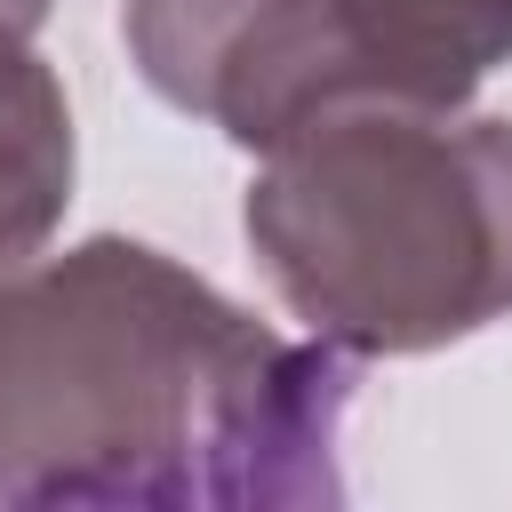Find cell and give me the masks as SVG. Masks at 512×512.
<instances>
[{
    "label": "cell",
    "mask_w": 512,
    "mask_h": 512,
    "mask_svg": "<svg viewBox=\"0 0 512 512\" xmlns=\"http://www.w3.org/2000/svg\"><path fill=\"white\" fill-rule=\"evenodd\" d=\"M360 352L280 336L176 256L96 232L0 280V496L128 512L336 504Z\"/></svg>",
    "instance_id": "cell-1"
},
{
    "label": "cell",
    "mask_w": 512,
    "mask_h": 512,
    "mask_svg": "<svg viewBox=\"0 0 512 512\" xmlns=\"http://www.w3.org/2000/svg\"><path fill=\"white\" fill-rule=\"evenodd\" d=\"M248 248L344 352H432L512 312V120L336 96L264 144Z\"/></svg>",
    "instance_id": "cell-2"
},
{
    "label": "cell",
    "mask_w": 512,
    "mask_h": 512,
    "mask_svg": "<svg viewBox=\"0 0 512 512\" xmlns=\"http://www.w3.org/2000/svg\"><path fill=\"white\" fill-rule=\"evenodd\" d=\"M120 32L152 96L216 120L248 152L336 96H376L328 24V0H120Z\"/></svg>",
    "instance_id": "cell-3"
},
{
    "label": "cell",
    "mask_w": 512,
    "mask_h": 512,
    "mask_svg": "<svg viewBox=\"0 0 512 512\" xmlns=\"http://www.w3.org/2000/svg\"><path fill=\"white\" fill-rule=\"evenodd\" d=\"M328 24L376 96L464 104L512 64V0H328Z\"/></svg>",
    "instance_id": "cell-4"
},
{
    "label": "cell",
    "mask_w": 512,
    "mask_h": 512,
    "mask_svg": "<svg viewBox=\"0 0 512 512\" xmlns=\"http://www.w3.org/2000/svg\"><path fill=\"white\" fill-rule=\"evenodd\" d=\"M72 200V104L32 48H0V280L48 248Z\"/></svg>",
    "instance_id": "cell-5"
},
{
    "label": "cell",
    "mask_w": 512,
    "mask_h": 512,
    "mask_svg": "<svg viewBox=\"0 0 512 512\" xmlns=\"http://www.w3.org/2000/svg\"><path fill=\"white\" fill-rule=\"evenodd\" d=\"M48 8H56V0H0V48H24V40L48 24Z\"/></svg>",
    "instance_id": "cell-6"
}]
</instances>
